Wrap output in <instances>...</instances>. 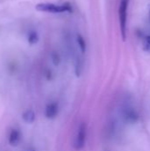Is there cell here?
<instances>
[{
	"label": "cell",
	"mask_w": 150,
	"mask_h": 151,
	"mask_svg": "<svg viewBox=\"0 0 150 151\" xmlns=\"http://www.w3.org/2000/svg\"><path fill=\"white\" fill-rule=\"evenodd\" d=\"M35 9L39 12H50V13H62V12H72V5L68 3H64L61 4H57L54 3H40L35 5Z\"/></svg>",
	"instance_id": "1"
},
{
	"label": "cell",
	"mask_w": 150,
	"mask_h": 151,
	"mask_svg": "<svg viewBox=\"0 0 150 151\" xmlns=\"http://www.w3.org/2000/svg\"><path fill=\"white\" fill-rule=\"evenodd\" d=\"M129 0H121L119 5V23L122 39L125 42L126 39V19H127V8H128Z\"/></svg>",
	"instance_id": "2"
},
{
	"label": "cell",
	"mask_w": 150,
	"mask_h": 151,
	"mask_svg": "<svg viewBox=\"0 0 150 151\" xmlns=\"http://www.w3.org/2000/svg\"><path fill=\"white\" fill-rule=\"evenodd\" d=\"M87 138V125L85 123H80L78 127L75 140H74V148L76 150H80L84 148Z\"/></svg>",
	"instance_id": "3"
},
{
	"label": "cell",
	"mask_w": 150,
	"mask_h": 151,
	"mask_svg": "<svg viewBox=\"0 0 150 151\" xmlns=\"http://www.w3.org/2000/svg\"><path fill=\"white\" fill-rule=\"evenodd\" d=\"M58 111H59L58 104L56 102H50L47 104L45 108V116L47 119H53L57 116Z\"/></svg>",
	"instance_id": "4"
},
{
	"label": "cell",
	"mask_w": 150,
	"mask_h": 151,
	"mask_svg": "<svg viewBox=\"0 0 150 151\" xmlns=\"http://www.w3.org/2000/svg\"><path fill=\"white\" fill-rule=\"evenodd\" d=\"M21 139V133L17 128L11 129L8 135V142L11 146H17Z\"/></svg>",
	"instance_id": "5"
},
{
	"label": "cell",
	"mask_w": 150,
	"mask_h": 151,
	"mask_svg": "<svg viewBox=\"0 0 150 151\" xmlns=\"http://www.w3.org/2000/svg\"><path fill=\"white\" fill-rule=\"evenodd\" d=\"M124 119L129 123H134L138 120V114L133 108H126L124 111Z\"/></svg>",
	"instance_id": "6"
},
{
	"label": "cell",
	"mask_w": 150,
	"mask_h": 151,
	"mask_svg": "<svg viewBox=\"0 0 150 151\" xmlns=\"http://www.w3.org/2000/svg\"><path fill=\"white\" fill-rule=\"evenodd\" d=\"M22 119L26 123L31 124L35 120V113L33 110H27L22 114Z\"/></svg>",
	"instance_id": "7"
},
{
	"label": "cell",
	"mask_w": 150,
	"mask_h": 151,
	"mask_svg": "<svg viewBox=\"0 0 150 151\" xmlns=\"http://www.w3.org/2000/svg\"><path fill=\"white\" fill-rule=\"evenodd\" d=\"M27 40H28V42L30 44H34L38 42L39 40V37H38V35L36 32H30L28 34V36H27Z\"/></svg>",
	"instance_id": "8"
},
{
	"label": "cell",
	"mask_w": 150,
	"mask_h": 151,
	"mask_svg": "<svg viewBox=\"0 0 150 151\" xmlns=\"http://www.w3.org/2000/svg\"><path fill=\"white\" fill-rule=\"evenodd\" d=\"M77 42H78V45H79V47H80L81 52L84 53V52L86 51V47H87V46H86V42H85L84 38H83L80 35H79L77 36Z\"/></svg>",
	"instance_id": "9"
},
{
	"label": "cell",
	"mask_w": 150,
	"mask_h": 151,
	"mask_svg": "<svg viewBox=\"0 0 150 151\" xmlns=\"http://www.w3.org/2000/svg\"><path fill=\"white\" fill-rule=\"evenodd\" d=\"M143 49L145 51L150 53V35L146 36L143 40Z\"/></svg>",
	"instance_id": "10"
},
{
	"label": "cell",
	"mask_w": 150,
	"mask_h": 151,
	"mask_svg": "<svg viewBox=\"0 0 150 151\" xmlns=\"http://www.w3.org/2000/svg\"><path fill=\"white\" fill-rule=\"evenodd\" d=\"M52 58H53V63H54V65H57L59 64V61H60L59 57H58L57 55H55V56L52 57Z\"/></svg>",
	"instance_id": "11"
},
{
	"label": "cell",
	"mask_w": 150,
	"mask_h": 151,
	"mask_svg": "<svg viewBox=\"0 0 150 151\" xmlns=\"http://www.w3.org/2000/svg\"><path fill=\"white\" fill-rule=\"evenodd\" d=\"M24 151H36V150H35V149H34V148H33V147H31V146H30V147H27V149H26Z\"/></svg>",
	"instance_id": "12"
},
{
	"label": "cell",
	"mask_w": 150,
	"mask_h": 151,
	"mask_svg": "<svg viewBox=\"0 0 150 151\" xmlns=\"http://www.w3.org/2000/svg\"><path fill=\"white\" fill-rule=\"evenodd\" d=\"M149 19H150V11H149Z\"/></svg>",
	"instance_id": "13"
}]
</instances>
